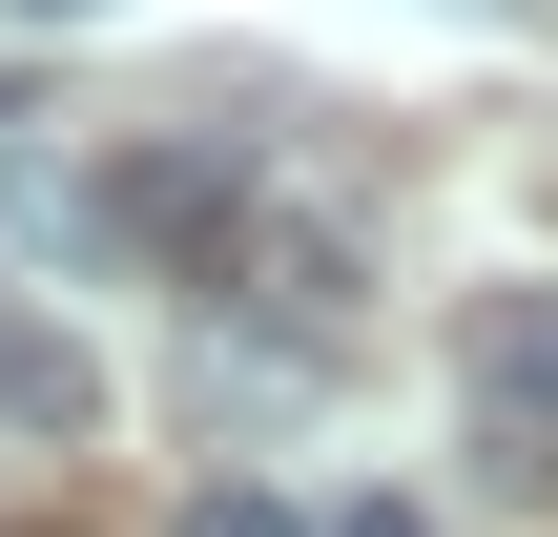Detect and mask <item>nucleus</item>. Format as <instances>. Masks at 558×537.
<instances>
[{"label": "nucleus", "mask_w": 558, "mask_h": 537, "mask_svg": "<svg viewBox=\"0 0 558 537\" xmlns=\"http://www.w3.org/2000/svg\"><path fill=\"white\" fill-rule=\"evenodd\" d=\"M186 537H311V517H290L269 476H207V497H186Z\"/></svg>", "instance_id": "4"}, {"label": "nucleus", "mask_w": 558, "mask_h": 537, "mask_svg": "<svg viewBox=\"0 0 558 537\" xmlns=\"http://www.w3.org/2000/svg\"><path fill=\"white\" fill-rule=\"evenodd\" d=\"M269 310H311V331H331V310H352V248H331V228H269Z\"/></svg>", "instance_id": "3"}, {"label": "nucleus", "mask_w": 558, "mask_h": 537, "mask_svg": "<svg viewBox=\"0 0 558 537\" xmlns=\"http://www.w3.org/2000/svg\"><path fill=\"white\" fill-rule=\"evenodd\" d=\"M456 373H476V435L558 455V290H476L456 310Z\"/></svg>", "instance_id": "1"}, {"label": "nucleus", "mask_w": 558, "mask_h": 537, "mask_svg": "<svg viewBox=\"0 0 558 537\" xmlns=\"http://www.w3.org/2000/svg\"><path fill=\"white\" fill-rule=\"evenodd\" d=\"M104 414V352L83 331H0V435H83Z\"/></svg>", "instance_id": "2"}, {"label": "nucleus", "mask_w": 558, "mask_h": 537, "mask_svg": "<svg viewBox=\"0 0 558 537\" xmlns=\"http://www.w3.org/2000/svg\"><path fill=\"white\" fill-rule=\"evenodd\" d=\"M311 537H435V517H414V497H331Z\"/></svg>", "instance_id": "5"}, {"label": "nucleus", "mask_w": 558, "mask_h": 537, "mask_svg": "<svg viewBox=\"0 0 558 537\" xmlns=\"http://www.w3.org/2000/svg\"><path fill=\"white\" fill-rule=\"evenodd\" d=\"M0 21H124V0H0Z\"/></svg>", "instance_id": "6"}]
</instances>
